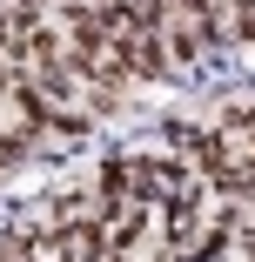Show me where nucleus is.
Instances as JSON below:
<instances>
[{
  "instance_id": "1",
  "label": "nucleus",
  "mask_w": 255,
  "mask_h": 262,
  "mask_svg": "<svg viewBox=\"0 0 255 262\" xmlns=\"http://www.w3.org/2000/svg\"><path fill=\"white\" fill-rule=\"evenodd\" d=\"M101 195L108 202H128V155H108V162H101V182H94Z\"/></svg>"
}]
</instances>
